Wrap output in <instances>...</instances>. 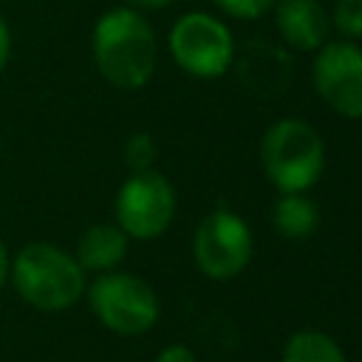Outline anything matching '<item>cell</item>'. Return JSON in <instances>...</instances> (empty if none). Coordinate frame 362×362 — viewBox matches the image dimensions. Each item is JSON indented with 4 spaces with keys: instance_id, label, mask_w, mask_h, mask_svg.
<instances>
[{
    "instance_id": "6da1fadb",
    "label": "cell",
    "mask_w": 362,
    "mask_h": 362,
    "mask_svg": "<svg viewBox=\"0 0 362 362\" xmlns=\"http://www.w3.org/2000/svg\"><path fill=\"white\" fill-rule=\"evenodd\" d=\"M90 51L99 74L122 90L144 88L156 74L158 45L147 17L130 6L107 8L90 34Z\"/></svg>"
},
{
    "instance_id": "7a4b0ae2",
    "label": "cell",
    "mask_w": 362,
    "mask_h": 362,
    "mask_svg": "<svg viewBox=\"0 0 362 362\" xmlns=\"http://www.w3.org/2000/svg\"><path fill=\"white\" fill-rule=\"evenodd\" d=\"M8 280L14 291L37 311H65L79 303L88 288L85 269L76 257L54 243H28L14 260Z\"/></svg>"
},
{
    "instance_id": "3957f363",
    "label": "cell",
    "mask_w": 362,
    "mask_h": 362,
    "mask_svg": "<svg viewBox=\"0 0 362 362\" xmlns=\"http://www.w3.org/2000/svg\"><path fill=\"white\" fill-rule=\"evenodd\" d=\"M260 167L277 192H308L325 170V141L303 119H277L260 139Z\"/></svg>"
},
{
    "instance_id": "277c9868",
    "label": "cell",
    "mask_w": 362,
    "mask_h": 362,
    "mask_svg": "<svg viewBox=\"0 0 362 362\" xmlns=\"http://www.w3.org/2000/svg\"><path fill=\"white\" fill-rule=\"evenodd\" d=\"M93 317L119 337H141L158 322V297L147 280L130 272H102L85 288Z\"/></svg>"
},
{
    "instance_id": "5b68a950",
    "label": "cell",
    "mask_w": 362,
    "mask_h": 362,
    "mask_svg": "<svg viewBox=\"0 0 362 362\" xmlns=\"http://www.w3.org/2000/svg\"><path fill=\"white\" fill-rule=\"evenodd\" d=\"M167 45L175 65L195 79H218L235 59L232 28L206 11L181 14L167 34Z\"/></svg>"
},
{
    "instance_id": "8992f818",
    "label": "cell",
    "mask_w": 362,
    "mask_h": 362,
    "mask_svg": "<svg viewBox=\"0 0 362 362\" xmlns=\"http://www.w3.org/2000/svg\"><path fill=\"white\" fill-rule=\"evenodd\" d=\"M252 255L255 235L238 212L218 206L198 221L192 232V260L204 277L232 280L252 263Z\"/></svg>"
},
{
    "instance_id": "52a82bcc",
    "label": "cell",
    "mask_w": 362,
    "mask_h": 362,
    "mask_svg": "<svg viewBox=\"0 0 362 362\" xmlns=\"http://www.w3.org/2000/svg\"><path fill=\"white\" fill-rule=\"evenodd\" d=\"M116 226L133 240H153L175 218V189L158 170L130 173L113 201Z\"/></svg>"
},
{
    "instance_id": "ba28073f",
    "label": "cell",
    "mask_w": 362,
    "mask_h": 362,
    "mask_svg": "<svg viewBox=\"0 0 362 362\" xmlns=\"http://www.w3.org/2000/svg\"><path fill=\"white\" fill-rule=\"evenodd\" d=\"M311 82L317 96L342 119H362V48L351 40H328L314 51Z\"/></svg>"
},
{
    "instance_id": "9c48e42d",
    "label": "cell",
    "mask_w": 362,
    "mask_h": 362,
    "mask_svg": "<svg viewBox=\"0 0 362 362\" xmlns=\"http://www.w3.org/2000/svg\"><path fill=\"white\" fill-rule=\"evenodd\" d=\"M272 14L274 28L288 48L314 54L320 45L328 42L331 14L320 0H277L272 6Z\"/></svg>"
},
{
    "instance_id": "30bf717a",
    "label": "cell",
    "mask_w": 362,
    "mask_h": 362,
    "mask_svg": "<svg viewBox=\"0 0 362 362\" xmlns=\"http://www.w3.org/2000/svg\"><path fill=\"white\" fill-rule=\"evenodd\" d=\"M127 246H130V238L116 223H93L76 240L74 257L85 269V274L88 272L102 274L122 266V260L127 257Z\"/></svg>"
},
{
    "instance_id": "8fae6325",
    "label": "cell",
    "mask_w": 362,
    "mask_h": 362,
    "mask_svg": "<svg viewBox=\"0 0 362 362\" xmlns=\"http://www.w3.org/2000/svg\"><path fill=\"white\" fill-rule=\"evenodd\" d=\"M320 223V209L305 192H280L272 206V226L288 240H305Z\"/></svg>"
},
{
    "instance_id": "7c38bea8",
    "label": "cell",
    "mask_w": 362,
    "mask_h": 362,
    "mask_svg": "<svg viewBox=\"0 0 362 362\" xmlns=\"http://www.w3.org/2000/svg\"><path fill=\"white\" fill-rule=\"evenodd\" d=\"M280 362H345V354L331 334L320 328H300L286 339Z\"/></svg>"
},
{
    "instance_id": "4fadbf2b",
    "label": "cell",
    "mask_w": 362,
    "mask_h": 362,
    "mask_svg": "<svg viewBox=\"0 0 362 362\" xmlns=\"http://www.w3.org/2000/svg\"><path fill=\"white\" fill-rule=\"evenodd\" d=\"M328 14L331 28H337L342 40H362V0H337Z\"/></svg>"
},
{
    "instance_id": "5bb4252c",
    "label": "cell",
    "mask_w": 362,
    "mask_h": 362,
    "mask_svg": "<svg viewBox=\"0 0 362 362\" xmlns=\"http://www.w3.org/2000/svg\"><path fill=\"white\" fill-rule=\"evenodd\" d=\"M124 161L130 167V173H141V170H153L156 161V141L150 133H133L124 144Z\"/></svg>"
},
{
    "instance_id": "9a60e30c",
    "label": "cell",
    "mask_w": 362,
    "mask_h": 362,
    "mask_svg": "<svg viewBox=\"0 0 362 362\" xmlns=\"http://www.w3.org/2000/svg\"><path fill=\"white\" fill-rule=\"evenodd\" d=\"M232 20H260L272 11L277 0H212Z\"/></svg>"
},
{
    "instance_id": "2e32d148",
    "label": "cell",
    "mask_w": 362,
    "mask_h": 362,
    "mask_svg": "<svg viewBox=\"0 0 362 362\" xmlns=\"http://www.w3.org/2000/svg\"><path fill=\"white\" fill-rule=\"evenodd\" d=\"M156 362H198V359H195V354H192V348H189V345L173 342V345H167V348H161V351H158Z\"/></svg>"
},
{
    "instance_id": "e0dca14e",
    "label": "cell",
    "mask_w": 362,
    "mask_h": 362,
    "mask_svg": "<svg viewBox=\"0 0 362 362\" xmlns=\"http://www.w3.org/2000/svg\"><path fill=\"white\" fill-rule=\"evenodd\" d=\"M8 57H11V31H8V25H6V20L0 17V71L6 68V62H8Z\"/></svg>"
},
{
    "instance_id": "ac0fdd59",
    "label": "cell",
    "mask_w": 362,
    "mask_h": 362,
    "mask_svg": "<svg viewBox=\"0 0 362 362\" xmlns=\"http://www.w3.org/2000/svg\"><path fill=\"white\" fill-rule=\"evenodd\" d=\"M173 0H127L130 8L136 11H158V8H167Z\"/></svg>"
},
{
    "instance_id": "d6986e66",
    "label": "cell",
    "mask_w": 362,
    "mask_h": 362,
    "mask_svg": "<svg viewBox=\"0 0 362 362\" xmlns=\"http://www.w3.org/2000/svg\"><path fill=\"white\" fill-rule=\"evenodd\" d=\"M8 272H11V257H8V249H6V243L0 240V288L8 283Z\"/></svg>"
}]
</instances>
